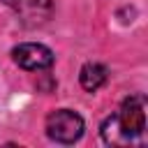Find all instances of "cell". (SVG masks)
<instances>
[{
  "instance_id": "obj_4",
  "label": "cell",
  "mask_w": 148,
  "mask_h": 148,
  "mask_svg": "<svg viewBox=\"0 0 148 148\" xmlns=\"http://www.w3.org/2000/svg\"><path fill=\"white\" fill-rule=\"evenodd\" d=\"M106 79H109V72H106V67L99 65V62H86V65L81 67V74H79V81H81L83 90H88V92L99 90V88L106 83Z\"/></svg>"
},
{
  "instance_id": "obj_1",
  "label": "cell",
  "mask_w": 148,
  "mask_h": 148,
  "mask_svg": "<svg viewBox=\"0 0 148 148\" xmlns=\"http://www.w3.org/2000/svg\"><path fill=\"white\" fill-rule=\"evenodd\" d=\"M83 130V118L72 109H58L46 118V134L56 143H74L81 139Z\"/></svg>"
},
{
  "instance_id": "obj_2",
  "label": "cell",
  "mask_w": 148,
  "mask_h": 148,
  "mask_svg": "<svg viewBox=\"0 0 148 148\" xmlns=\"http://www.w3.org/2000/svg\"><path fill=\"white\" fill-rule=\"evenodd\" d=\"M123 136L132 143L134 139H139L146 130V97L143 95H130L123 104L120 111L113 116Z\"/></svg>"
},
{
  "instance_id": "obj_5",
  "label": "cell",
  "mask_w": 148,
  "mask_h": 148,
  "mask_svg": "<svg viewBox=\"0 0 148 148\" xmlns=\"http://www.w3.org/2000/svg\"><path fill=\"white\" fill-rule=\"evenodd\" d=\"M5 2H7V5H12V7L16 5V0H5Z\"/></svg>"
},
{
  "instance_id": "obj_3",
  "label": "cell",
  "mask_w": 148,
  "mask_h": 148,
  "mask_svg": "<svg viewBox=\"0 0 148 148\" xmlns=\"http://www.w3.org/2000/svg\"><path fill=\"white\" fill-rule=\"evenodd\" d=\"M12 58L18 67L28 69V72H39L53 65V51L44 44H35V42H25L12 49Z\"/></svg>"
}]
</instances>
